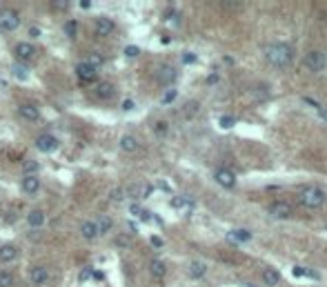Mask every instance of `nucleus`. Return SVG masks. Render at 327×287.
<instances>
[{
	"instance_id": "ddd939ff",
	"label": "nucleus",
	"mask_w": 327,
	"mask_h": 287,
	"mask_svg": "<svg viewBox=\"0 0 327 287\" xmlns=\"http://www.w3.org/2000/svg\"><path fill=\"white\" fill-rule=\"evenodd\" d=\"M18 114L25 118V120H38V118H40L38 107H34V105H20Z\"/></svg>"
},
{
	"instance_id": "423d86ee",
	"label": "nucleus",
	"mask_w": 327,
	"mask_h": 287,
	"mask_svg": "<svg viewBox=\"0 0 327 287\" xmlns=\"http://www.w3.org/2000/svg\"><path fill=\"white\" fill-rule=\"evenodd\" d=\"M216 183L221 187H225V190H231V187L236 185V176L231 174L229 169H225V167H223V169L216 171Z\"/></svg>"
},
{
	"instance_id": "4be33fe9",
	"label": "nucleus",
	"mask_w": 327,
	"mask_h": 287,
	"mask_svg": "<svg viewBox=\"0 0 327 287\" xmlns=\"http://www.w3.org/2000/svg\"><path fill=\"white\" fill-rule=\"evenodd\" d=\"M121 149L123 151H136L138 149V141L134 136H123L121 138Z\"/></svg>"
},
{
	"instance_id": "864d4df0",
	"label": "nucleus",
	"mask_w": 327,
	"mask_h": 287,
	"mask_svg": "<svg viewBox=\"0 0 327 287\" xmlns=\"http://www.w3.org/2000/svg\"><path fill=\"white\" fill-rule=\"evenodd\" d=\"M325 229H327V227H325Z\"/></svg>"
},
{
	"instance_id": "72a5a7b5",
	"label": "nucleus",
	"mask_w": 327,
	"mask_h": 287,
	"mask_svg": "<svg viewBox=\"0 0 327 287\" xmlns=\"http://www.w3.org/2000/svg\"><path fill=\"white\" fill-rule=\"evenodd\" d=\"M167 23L172 24V27H178V23H180V18H178V14H167Z\"/></svg>"
},
{
	"instance_id": "5701e85b",
	"label": "nucleus",
	"mask_w": 327,
	"mask_h": 287,
	"mask_svg": "<svg viewBox=\"0 0 327 287\" xmlns=\"http://www.w3.org/2000/svg\"><path fill=\"white\" fill-rule=\"evenodd\" d=\"M116 89H114V85L111 83H101L96 87V96L98 98H111V94H114Z\"/></svg>"
},
{
	"instance_id": "dca6fc26",
	"label": "nucleus",
	"mask_w": 327,
	"mask_h": 287,
	"mask_svg": "<svg viewBox=\"0 0 327 287\" xmlns=\"http://www.w3.org/2000/svg\"><path fill=\"white\" fill-rule=\"evenodd\" d=\"M16 256H18V249H16L14 245H2V247H0V261H2V263H9Z\"/></svg>"
},
{
	"instance_id": "1a4fd4ad",
	"label": "nucleus",
	"mask_w": 327,
	"mask_h": 287,
	"mask_svg": "<svg viewBox=\"0 0 327 287\" xmlns=\"http://www.w3.org/2000/svg\"><path fill=\"white\" fill-rule=\"evenodd\" d=\"M80 232H82V239H87V240H94V239H98V236H101V234H98L96 220H85V223H82V227H80Z\"/></svg>"
},
{
	"instance_id": "f257e3e1",
	"label": "nucleus",
	"mask_w": 327,
	"mask_h": 287,
	"mask_svg": "<svg viewBox=\"0 0 327 287\" xmlns=\"http://www.w3.org/2000/svg\"><path fill=\"white\" fill-rule=\"evenodd\" d=\"M265 56H267V60H270L272 65L285 67V65H289L294 60V49H292V45H287V43H272L270 47L265 49Z\"/></svg>"
},
{
	"instance_id": "09e8293b",
	"label": "nucleus",
	"mask_w": 327,
	"mask_h": 287,
	"mask_svg": "<svg viewBox=\"0 0 327 287\" xmlns=\"http://www.w3.org/2000/svg\"><path fill=\"white\" fill-rule=\"evenodd\" d=\"M140 218H143V220H150L151 214H150V212H140Z\"/></svg>"
},
{
	"instance_id": "f03ea898",
	"label": "nucleus",
	"mask_w": 327,
	"mask_h": 287,
	"mask_svg": "<svg viewBox=\"0 0 327 287\" xmlns=\"http://www.w3.org/2000/svg\"><path fill=\"white\" fill-rule=\"evenodd\" d=\"M299 200H301V205H305V207H321V205L325 203V194H323L318 187L309 185V187H303V190H301Z\"/></svg>"
},
{
	"instance_id": "c03bdc74",
	"label": "nucleus",
	"mask_w": 327,
	"mask_h": 287,
	"mask_svg": "<svg viewBox=\"0 0 327 287\" xmlns=\"http://www.w3.org/2000/svg\"><path fill=\"white\" fill-rule=\"evenodd\" d=\"M29 36H31V38H36V36H40V29H38V27H31V29H29Z\"/></svg>"
},
{
	"instance_id": "6e6552de",
	"label": "nucleus",
	"mask_w": 327,
	"mask_h": 287,
	"mask_svg": "<svg viewBox=\"0 0 327 287\" xmlns=\"http://www.w3.org/2000/svg\"><path fill=\"white\" fill-rule=\"evenodd\" d=\"M20 187H23L25 194H36V191L40 190V180H38V176H25V178L20 180Z\"/></svg>"
},
{
	"instance_id": "393cba45",
	"label": "nucleus",
	"mask_w": 327,
	"mask_h": 287,
	"mask_svg": "<svg viewBox=\"0 0 327 287\" xmlns=\"http://www.w3.org/2000/svg\"><path fill=\"white\" fill-rule=\"evenodd\" d=\"M102 63H105V58H102L101 54H89V56H87V65H89V67H94V69L101 67Z\"/></svg>"
},
{
	"instance_id": "a18cd8bd",
	"label": "nucleus",
	"mask_w": 327,
	"mask_h": 287,
	"mask_svg": "<svg viewBox=\"0 0 327 287\" xmlns=\"http://www.w3.org/2000/svg\"><path fill=\"white\" fill-rule=\"evenodd\" d=\"M78 5H80V9H89V7H92V2H89V0H80Z\"/></svg>"
},
{
	"instance_id": "9b49d317",
	"label": "nucleus",
	"mask_w": 327,
	"mask_h": 287,
	"mask_svg": "<svg viewBox=\"0 0 327 287\" xmlns=\"http://www.w3.org/2000/svg\"><path fill=\"white\" fill-rule=\"evenodd\" d=\"M76 76L80 78V80H94V78H96V69L89 67L87 63H78L76 65Z\"/></svg>"
},
{
	"instance_id": "a19ab883",
	"label": "nucleus",
	"mask_w": 327,
	"mask_h": 287,
	"mask_svg": "<svg viewBox=\"0 0 327 287\" xmlns=\"http://www.w3.org/2000/svg\"><path fill=\"white\" fill-rule=\"evenodd\" d=\"M218 83V73H212V76H207V85H216Z\"/></svg>"
},
{
	"instance_id": "f704fd0d",
	"label": "nucleus",
	"mask_w": 327,
	"mask_h": 287,
	"mask_svg": "<svg viewBox=\"0 0 327 287\" xmlns=\"http://www.w3.org/2000/svg\"><path fill=\"white\" fill-rule=\"evenodd\" d=\"M116 245H121V247H125V245H129V236H125V234H121V236H118V240H116Z\"/></svg>"
},
{
	"instance_id": "f8f14e48",
	"label": "nucleus",
	"mask_w": 327,
	"mask_h": 287,
	"mask_svg": "<svg viewBox=\"0 0 327 287\" xmlns=\"http://www.w3.org/2000/svg\"><path fill=\"white\" fill-rule=\"evenodd\" d=\"M34 54H36V47H34L31 43H20V45H16V56H18L20 60L31 58Z\"/></svg>"
},
{
	"instance_id": "39448f33",
	"label": "nucleus",
	"mask_w": 327,
	"mask_h": 287,
	"mask_svg": "<svg viewBox=\"0 0 327 287\" xmlns=\"http://www.w3.org/2000/svg\"><path fill=\"white\" fill-rule=\"evenodd\" d=\"M36 147H38L40 151H45V154H51V151H56L58 141L53 136H49V134H43V136H38V141H36Z\"/></svg>"
},
{
	"instance_id": "a878e982",
	"label": "nucleus",
	"mask_w": 327,
	"mask_h": 287,
	"mask_svg": "<svg viewBox=\"0 0 327 287\" xmlns=\"http://www.w3.org/2000/svg\"><path fill=\"white\" fill-rule=\"evenodd\" d=\"M11 285H14V276H11V272L2 269V272H0V287H11Z\"/></svg>"
},
{
	"instance_id": "6ab92c4d",
	"label": "nucleus",
	"mask_w": 327,
	"mask_h": 287,
	"mask_svg": "<svg viewBox=\"0 0 327 287\" xmlns=\"http://www.w3.org/2000/svg\"><path fill=\"white\" fill-rule=\"evenodd\" d=\"M27 223H29V227H40L45 223V214L40 210H31L27 216Z\"/></svg>"
},
{
	"instance_id": "e433bc0d",
	"label": "nucleus",
	"mask_w": 327,
	"mask_h": 287,
	"mask_svg": "<svg viewBox=\"0 0 327 287\" xmlns=\"http://www.w3.org/2000/svg\"><path fill=\"white\" fill-rule=\"evenodd\" d=\"M305 276H309V278H314V281H318V278H321V274L314 272V269H305Z\"/></svg>"
},
{
	"instance_id": "412c9836",
	"label": "nucleus",
	"mask_w": 327,
	"mask_h": 287,
	"mask_svg": "<svg viewBox=\"0 0 327 287\" xmlns=\"http://www.w3.org/2000/svg\"><path fill=\"white\" fill-rule=\"evenodd\" d=\"M150 272H151V276L163 278L165 272H167V267H165L163 261H151V263H150Z\"/></svg>"
},
{
	"instance_id": "0eeeda50",
	"label": "nucleus",
	"mask_w": 327,
	"mask_h": 287,
	"mask_svg": "<svg viewBox=\"0 0 327 287\" xmlns=\"http://www.w3.org/2000/svg\"><path fill=\"white\" fill-rule=\"evenodd\" d=\"M292 205L289 203H274L272 205V210H270V214L274 216V218H289L292 216Z\"/></svg>"
},
{
	"instance_id": "2eb2a0df",
	"label": "nucleus",
	"mask_w": 327,
	"mask_h": 287,
	"mask_svg": "<svg viewBox=\"0 0 327 287\" xmlns=\"http://www.w3.org/2000/svg\"><path fill=\"white\" fill-rule=\"evenodd\" d=\"M227 239L234 240V243H247V240L252 239V234L247 232V229H231V232L227 234Z\"/></svg>"
},
{
	"instance_id": "8fccbe9b",
	"label": "nucleus",
	"mask_w": 327,
	"mask_h": 287,
	"mask_svg": "<svg viewBox=\"0 0 327 287\" xmlns=\"http://www.w3.org/2000/svg\"><path fill=\"white\" fill-rule=\"evenodd\" d=\"M89 274H92V269H85V272L80 274V278H82V281H85V278H89Z\"/></svg>"
},
{
	"instance_id": "f3484780",
	"label": "nucleus",
	"mask_w": 327,
	"mask_h": 287,
	"mask_svg": "<svg viewBox=\"0 0 327 287\" xmlns=\"http://www.w3.org/2000/svg\"><path fill=\"white\" fill-rule=\"evenodd\" d=\"M158 78L163 83H174V80H176V69H174L172 65H165V67L158 69Z\"/></svg>"
},
{
	"instance_id": "c9c22d12",
	"label": "nucleus",
	"mask_w": 327,
	"mask_h": 287,
	"mask_svg": "<svg viewBox=\"0 0 327 287\" xmlns=\"http://www.w3.org/2000/svg\"><path fill=\"white\" fill-rule=\"evenodd\" d=\"M183 63L194 65V63H196V56H194V54H189V51H187V54H183Z\"/></svg>"
},
{
	"instance_id": "a211bd4d",
	"label": "nucleus",
	"mask_w": 327,
	"mask_h": 287,
	"mask_svg": "<svg viewBox=\"0 0 327 287\" xmlns=\"http://www.w3.org/2000/svg\"><path fill=\"white\" fill-rule=\"evenodd\" d=\"M47 278H49V272L45 267L31 269V283H34V285H43V283H47Z\"/></svg>"
},
{
	"instance_id": "49530a36",
	"label": "nucleus",
	"mask_w": 327,
	"mask_h": 287,
	"mask_svg": "<svg viewBox=\"0 0 327 287\" xmlns=\"http://www.w3.org/2000/svg\"><path fill=\"white\" fill-rule=\"evenodd\" d=\"M121 196H123V191H121V190H114V191H111V198H114V200H118Z\"/></svg>"
},
{
	"instance_id": "2f4dec72",
	"label": "nucleus",
	"mask_w": 327,
	"mask_h": 287,
	"mask_svg": "<svg viewBox=\"0 0 327 287\" xmlns=\"http://www.w3.org/2000/svg\"><path fill=\"white\" fill-rule=\"evenodd\" d=\"M218 125H221L223 129H229V127H234V125H236V120H234L231 116H223L221 120H218Z\"/></svg>"
},
{
	"instance_id": "ea45409f",
	"label": "nucleus",
	"mask_w": 327,
	"mask_h": 287,
	"mask_svg": "<svg viewBox=\"0 0 327 287\" xmlns=\"http://www.w3.org/2000/svg\"><path fill=\"white\" fill-rule=\"evenodd\" d=\"M198 109V102H187V105H185V112H196Z\"/></svg>"
},
{
	"instance_id": "c85d7f7f",
	"label": "nucleus",
	"mask_w": 327,
	"mask_h": 287,
	"mask_svg": "<svg viewBox=\"0 0 327 287\" xmlns=\"http://www.w3.org/2000/svg\"><path fill=\"white\" fill-rule=\"evenodd\" d=\"M96 225H98V234H107L111 229V218H101Z\"/></svg>"
},
{
	"instance_id": "bb28decb",
	"label": "nucleus",
	"mask_w": 327,
	"mask_h": 287,
	"mask_svg": "<svg viewBox=\"0 0 327 287\" xmlns=\"http://www.w3.org/2000/svg\"><path fill=\"white\" fill-rule=\"evenodd\" d=\"M38 169H40V165H38V163H34V161H27V163H25V165H23V171H25V176H34Z\"/></svg>"
},
{
	"instance_id": "4c0bfd02",
	"label": "nucleus",
	"mask_w": 327,
	"mask_h": 287,
	"mask_svg": "<svg viewBox=\"0 0 327 287\" xmlns=\"http://www.w3.org/2000/svg\"><path fill=\"white\" fill-rule=\"evenodd\" d=\"M53 7H58V9H67L69 2L67 0H58V2H53Z\"/></svg>"
},
{
	"instance_id": "473e14b6",
	"label": "nucleus",
	"mask_w": 327,
	"mask_h": 287,
	"mask_svg": "<svg viewBox=\"0 0 327 287\" xmlns=\"http://www.w3.org/2000/svg\"><path fill=\"white\" fill-rule=\"evenodd\" d=\"M138 54H140V49H138V47H134V45L125 47V56H129V58H136Z\"/></svg>"
},
{
	"instance_id": "9d476101",
	"label": "nucleus",
	"mask_w": 327,
	"mask_h": 287,
	"mask_svg": "<svg viewBox=\"0 0 327 287\" xmlns=\"http://www.w3.org/2000/svg\"><path fill=\"white\" fill-rule=\"evenodd\" d=\"M187 272H189V278L198 281V278H202L207 274V265L201 263V261H192V263H189V267H187Z\"/></svg>"
},
{
	"instance_id": "58836bf2",
	"label": "nucleus",
	"mask_w": 327,
	"mask_h": 287,
	"mask_svg": "<svg viewBox=\"0 0 327 287\" xmlns=\"http://www.w3.org/2000/svg\"><path fill=\"white\" fill-rule=\"evenodd\" d=\"M292 274H294L296 278H301V276H305V269H303V267H294V269H292Z\"/></svg>"
},
{
	"instance_id": "603ef678",
	"label": "nucleus",
	"mask_w": 327,
	"mask_h": 287,
	"mask_svg": "<svg viewBox=\"0 0 327 287\" xmlns=\"http://www.w3.org/2000/svg\"><path fill=\"white\" fill-rule=\"evenodd\" d=\"M321 116H323V118H325V120H327V112H323V109H321Z\"/></svg>"
},
{
	"instance_id": "20e7f679",
	"label": "nucleus",
	"mask_w": 327,
	"mask_h": 287,
	"mask_svg": "<svg viewBox=\"0 0 327 287\" xmlns=\"http://www.w3.org/2000/svg\"><path fill=\"white\" fill-rule=\"evenodd\" d=\"M18 24H20L18 14H14V11H2V14H0V27H2L5 31L18 29Z\"/></svg>"
},
{
	"instance_id": "c756f323",
	"label": "nucleus",
	"mask_w": 327,
	"mask_h": 287,
	"mask_svg": "<svg viewBox=\"0 0 327 287\" xmlns=\"http://www.w3.org/2000/svg\"><path fill=\"white\" fill-rule=\"evenodd\" d=\"M76 31H78V23H76V20H69V23L65 24V34H67L69 38H74V36H76Z\"/></svg>"
},
{
	"instance_id": "3c124183",
	"label": "nucleus",
	"mask_w": 327,
	"mask_h": 287,
	"mask_svg": "<svg viewBox=\"0 0 327 287\" xmlns=\"http://www.w3.org/2000/svg\"><path fill=\"white\" fill-rule=\"evenodd\" d=\"M223 60H225L227 65H234V58H231V56H225V58H223Z\"/></svg>"
},
{
	"instance_id": "4468645a",
	"label": "nucleus",
	"mask_w": 327,
	"mask_h": 287,
	"mask_svg": "<svg viewBox=\"0 0 327 287\" xmlns=\"http://www.w3.org/2000/svg\"><path fill=\"white\" fill-rule=\"evenodd\" d=\"M111 31H114V23H111L109 18H101L96 23V34L98 36H102V38H105V36H109Z\"/></svg>"
},
{
	"instance_id": "37998d69",
	"label": "nucleus",
	"mask_w": 327,
	"mask_h": 287,
	"mask_svg": "<svg viewBox=\"0 0 327 287\" xmlns=\"http://www.w3.org/2000/svg\"><path fill=\"white\" fill-rule=\"evenodd\" d=\"M151 245H154V247H163V240H160V236H151Z\"/></svg>"
},
{
	"instance_id": "7c9ffc66",
	"label": "nucleus",
	"mask_w": 327,
	"mask_h": 287,
	"mask_svg": "<svg viewBox=\"0 0 327 287\" xmlns=\"http://www.w3.org/2000/svg\"><path fill=\"white\" fill-rule=\"evenodd\" d=\"M176 96H178L176 89H169V92H165V96H163V105H169V102H174V100H176Z\"/></svg>"
},
{
	"instance_id": "b1692460",
	"label": "nucleus",
	"mask_w": 327,
	"mask_h": 287,
	"mask_svg": "<svg viewBox=\"0 0 327 287\" xmlns=\"http://www.w3.org/2000/svg\"><path fill=\"white\" fill-rule=\"evenodd\" d=\"M11 73H14V78H18V80H27L29 78L27 67H23V65H14V67H11Z\"/></svg>"
},
{
	"instance_id": "cd10ccee",
	"label": "nucleus",
	"mask_w": 327,
	"mask_h": 287,
	"mask_svg": "<svg viewBox=\"0 0 327 287\" xmlns=\"http://www.w3.org/2000/svg\"><path fill=\"white\" fill-rule=\"evenodd\" d=\"M185 205H192V198H187V196H176V198H172V207H176V210H180Z\"/></svg>"
},
{
	"instance_id": "de8ad7c7",
	"label": "nucleus",
	"mask_w": 327,
	"mask_h": 287,
	"mask_svg": "<svg viewBox=\"0 0 327 287\" xmlns=\"http://www.w3.org/2000/svg\"><path fill=\"white\" fill-rule=\"evenodd\" d=\"M305 102H307V105H312L314 109H321V107H318V102H316V100H312V98H305Z\"/></svg>"
},
{
	"instance_id": "7ed1b4c3",
	"label": "nucleus",
	"mask_w": 327,
	"mask_h": 287,
	"mask_svg": "<svg viewBox=\"0 0 327 287\" xmlns=\"http://www.w3.org/2000/svg\"><path fill=\"white\" fill-rule=\"evenodd\" d=\"M325 65H327V60L321 51H309V54L305 56V67H307L309 72H321V69H325Z\"/></svg>"
},
{
	"instance_id": "aec40b11",
	"label": "nucleus",
	"mask_w": 327,
	"mask_h": 287,
	"mask_svg": "<svg viewBox=\"0 0 327 287\" xmlns=\"http://www.w3.org/2000/svg\"><path fill=\"white\" fill-rule=\"evenodd\" d=\"M263 281H265V285L274 287V285H278L280 274L276 272V269H265V272H263Z\"/></svg>"
},
{
	"instance_id": "79ce46f5",
	"label": "nucleus",
	"mask_w": 327,
	"mask_h": 287,
	"mask_svg": "<svg viewBox=\"0 0 327 287\" xmlns=\"http://www.w3.org/2000/svg\"><path fill=\"white\" fill-rule=\"evenodd\" d=\"M123 109H125V112L134 109V100H123Z\"/></svg>"
}]
</instances>
